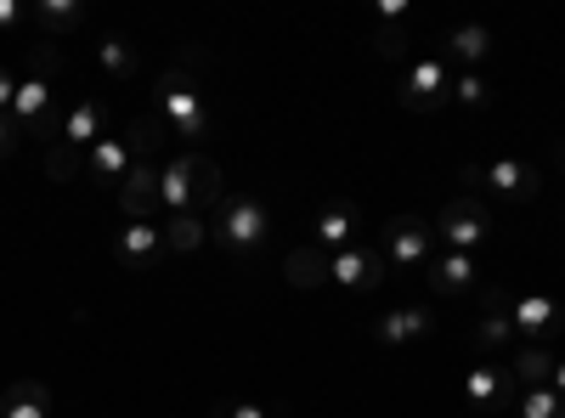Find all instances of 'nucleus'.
Returning a JSON list of instances; mask_svg holds the SVG:
<instances>
[{
    "label": "nucleus",
    "instance_id": "5701e85b",
    "mask_svg": "<svg viewBox=\"0 0 565 418\" xmlns=\"http://www.w3.org/2000/svg\"><path fill=\"white\" fill-rule=\"evenodd\" d=\"M204 244H210L204 215H170V221H164V255H193V249H204Z\"/></svg>",
    "mask_w": 565,
    "mask_h": 418
},
{
    "label": "nucleus",
    "instance_id": "412c9836",
    "mask_svg": "<svg viewBox=\"0 0 565 418\" xmlns=\"http://www.w3.org/2000/svg\"><path fill=\"white\" fill-rule=\"evenodd\" d=\"M130 164H136V159H130V142H125V136H103V142L85 153V170L97 175V181H125Z\"/></svg>",
    "mask_w": 565,
    "mask_h": 418
},
{
    "label": "nucleus",
    "instance_id": "72a5a7b5",
    "mask_svg": "<svg viewBox=\"0 0 565 418\" xmlns=\"http://www.w3.org/2000/svg\"><path fill=\"white\" fill-rule=\"evenodd\" d=\"M18 85H23V79H12V68H0V114H12V103H18Z\"/></svg>",
    "mask_w": 565,
    "mask_h": 418
},
{
    "label": "nucleus",
    "instance_id": "2f4dec72",
    "mask_svg": "<svg viewBox=\"0 0 565 418\" xmlns=\"http://www.w3.org/2000/svg\"><path fill=\"white\" fill-rule=\"evenodd\" d=\"M210 418H271L266 407H255V401H215V412Z\"/></svg>",
    "mask_w": 565,
    "mask_h": 418
},
{
    "label": "nucleus",
    "instance_id": "dca6fc26",
    "mask_svg": "<svg viewBox=\"0 0 565 418\" xmlns=\"http://www.w3.org/2000/svg\"><path fill=\"white\" fill-rule=\"evenodd\" d=\"M159 210L164 215H199V204H193V159L186 153H175L159 175Z\"/></svg>",
    "mask_w": 565,
    "mask_h": 418
},
{
    "label": "nucleus",
    "instance_id": "a878e982",
    "mask_svg": "<svg viewBox=\"0 0 565 418\" xmlns=\"http://www.w3.org/2000/svg\"><path fill=\"white\" fill-rule=\"evenodd\" d=\"M380 29H373V45H380V57L385 63H402L407 57V45H413V29H407V18H373Z\"/></svg>",
    "mask_w": 565,
    "mask_h": 418
},
{
    "label": "nucleus",
    "instance_id": "cd10ccee",
    "mask_svg": "<svg viewBox=\"0 0 565 418\" xmlns=\"http://www.w3.org/2000/svg\"><path fill=\"white\" fill-rule=\"evenodd\" d=\"M514 418H565V396H559L554 385L526 390V396H521V407H514Z\"/></svg>",
    "mask_w": 565,
    "mask_h": 418
},
{
    "label": "nucleus",
    "instance_id": "e433bc0d",
    "mask_svg": "<svg viewBox=\"0 0 565 418\" xmlns=\"http://www.w3.org/2000/svg\"><path fill=\"white\" fill-rule=\"evenodd\" d=\"M559 175H565V148H559Z\"/></svg>",
    "mask_w": 565,
    "mask_h": 418
},
{
    "label": "nucleus",
    "instance_id": "9b49d317",
    "mask_svg": "<svg viewBox=\"0 0 565 418\" xmlns=\"http://www.w3.org/2000/svg\"><path fill=\"white\" fill-rule=\"evenodd\" d=\"M367 238H373V221L356 204H328L317 215V249H328V255H340L351 244H367Z\"/></svg>",
    "mask_w": 565,
    "mask_h": 418
},
{
    "label": "nucleus",
    "instance_id": "c85d7f7f",
    "mask_svg": "<svg viewBox=\"0 0 565 418\" xmlns=\"http://www.w3.org/2000/svg\"><path fill=\"white\" fill-rule=\"evenodd\" d=\"M85 170V159H79V148H68L63 142V136H57V142L52 148H45V175H52V181H74Z\"/></svg>",
    "mask_w": 565,
    "mask_h": 418
},
{
    "label": "nucleus",
    "instance_id": "f704fd0d",
    "mask_svg": "<svg viewBox=\"0 0 565 418\" xmlns=\"http://www.w3.org/2000/svg\"><path fill=\"white\" fill-rule=\"evenodd\" d=\"M23 23V7L18 0H0V29H18Z\"/></svg>",
    "mask_w": 565,
    "mask_h": 418
},
{
    "label": "nucleus",
    "instance_id": "f03ea898",
    "mask_svg": "<svg viewBox=\"0 0 565 418\" xmlns=\"http://www.w3.org/2000/svg\"><path fill=\"white\" fill-rule=\"evenodd\" d=\"M210 238L226 249V255H260L266 238H271V210L255 199V193H238V199H221V221L210 226Z\"/></svg>",
    "mask_w": 565,
    "mask_h": 418
},
{
    "label": "nucleus",
    "instance_id": "393cba45",
    "mask_svg": "<svg viewBox=\"0 0 565 418\" xmlns=\"http://www.w3.org/2000/svg\"><path fill=\"white\" fill-rule=\"evenodd\" d=\"M97 63H103L108 79L125 85V79H136V45H130L125 34H103V40H97Z\"/></svg>",
    "mask_w": 565,
    "mask_h": 418
},
{
    "label": "nucleus",
    "instance_id": "39448f33",
    "mask_svg": "<svg viewBox=\"0 0 565 418\" xmlns=\"http://www.w3.org/2000/svg\"><path fill=\"white\" fill-rule=\"evenodd\" d=\"M430 249H436V226L430 221H418V215H391L380 226V255L385 266H402V271H424L430 266Z\"/></svg>",
    "mask_w": 565,
    "mask_h": 418
},
{
    "label": "nucleus",
    "instance_id": "ddd939ff",
    "mask_svg": "<svg viewBox=\"0 0 565 418\" xmlns=\"http://www.w3.org/2000/svg\"><path fill=\"white\" fill-rule=\"evenodd\" d=\"M159 159H136L130 175L119 181V210L130 221H159Z\"/></svg>",
    "mask_w": 565,
    "mask_h": 418
},
{
    "label": "nucleus",
    "instance_id": "6e6552de",
    "mask_svg": "<svg viewBox=\"0 0 565 418\" xmlns=\"http://www.w3.org/2000/svg\"><path fill=\"white\" fill-rule=\"evenodd\" d=\"M521 385H514L509 374V362H476L463 374V401L476 407V412H503V407H521Z\"/></svg>",
    "mask_w": 565,
    "mask_h": 418
},
{
    "label": "nucleus",
    "instance_id": "6ab92c4d",
    "mask_svg": "<svg viewBox=\"0 0 565 418\" xmlns=\"http://www.w3.org/2000/svg\"><path fill=\"white\" fill-rule=\"evenodd\" d=\"M0 418H52V390L40 379H18L0 390Z\"/></svg>",
    "mask_w": 565,
    "mask_h": 418
},
{
    "label": "nucleus",
    "instance_id": "4be33fe9",
    "mask_svg": "<svg viewBox=\"0 0 565 418\" xmlns=\"http://www.w3.org/2000/svg\"><path fill=\"white\" fill-rule=\"evenodd\" d=\"M481 57H492V29L487 23H458L447 34V63L469 68V63H481Z\"/></svg>",
    "mask_w": 565,
    "mask_h": 418
},
{
    "label": "nucleus",
    "instance_id": "2eb2a0df",
    "mask_svg": "<svg viewBox=\"0 0 565 418\" xmlns=\"http://www.w3.org/2000/svg\"><path fill=\"white\" fill-rule=\"evenodd\" d=\"M103 125H108V103H103V97H79V103L63 114V142L79 148V153H90V148L103 142Z\"/></svg>",
    "mask_w": 565,
    "mask_h": 418
},
{
    "label": "nucleus",
    "instance_id": "473e14b6",
    "mask_svg": "<svg viewBox=\"0 0 565 418\" xmlns=\"http://www.w3.org/2000/svg\"><path fill=\"white\" fill-rule=\"evenodd\" d=\"M12 148H18V125H12V114H0V164L12 159Z\"/></svg>",
    "mask_w": 565,
    "mask_h": 418
},
{
    "label": "nucleus",
    "instance_id": "b1692460",
    "mask_svg": "<svg viewBox=\"0 0 565 418\" xmlns=\"http://www.w3.org/2000/svg\"><path fill=\"white\" fill-rule=\"evenodd\" d=\"M34 23H40V34L45 40H63V34H74L79 23H85V7H79V0H40V7H34Z\"/></svg>",
    "mask_w": 565,
    "mask_h": 418
},
{
    "label": "nucleus",
    "instance_id": "20e7f679",
    "mask_svg": "<svg viewBox=\"0 0 565 418\" xmlns=\"http://www.w3.org/2000/svg\"><path fill=\"white\" fill-rule=\"evenodd\" d=\"M463 187L469 193H498L503 204H532L543 193V170L521 164V159H492V164H463Z\"/></svg>",
    "mask_w": 565,
    "mask_h": 418
},
{
    "label": "nucleus",
    "instance_id": "a211bd4d",
    "mask_svg": "<svg viewBox=\"0 0 565 418\" xmlns=\"http://www.w3.org/2000/svg\"><path fill=\"white\" fill-rule=\"evenodd\" d=\"M424 277H430V289H436V294H469V283H476V255L441 249L430 266H424Z\"/></svg>",
    "mask_w": 565,
    "mask_h": 418
},
{
    "label": "nucleus",
    "instance_id": "c756f323",
    "mask_svg": "<svg viewBox=\"0 0 565 418\" xmlns=\"http://www.w3.org/2000/svg\"><path fill=\"white\" fill-rule=\"evenodd\" d=\"M29 74L57 85V74H63V52H57V40H40V45H29Z\"/></svg>",
    "mask_w": 565,
    "mask_h": 418
},
{
    "label": "nucleus",
    "instance_id": "423d86ee",
    "mask_svg": "<svg viewBox=\"0 0 565 418\" xmlns=\"http://www.w3.org/2000/svg\"><path fill=\"white\" fill-rule=\"evenodd\" d=\"M436 238L447 244V249H458V255H476L487 238H492V215L476 204V199H447L441 204V215H436Z\"/></svg>",
    "mask_w": 565,
    "mask_h": 418
},
{
    "label": "nucleus",
    "instance_id": "f8f14e48",
    "mask_svg": "<svg viewBox=\"0 0 565 418\" xmlns=\"http://www.w3.org/2000/svg\"><path fill=\"white\" fill-rule=\"evenodd\" d=\"M114 255H119V266H130V271H153V266L164 260V226H159V221H130V226H119V232H114Z\"/></svg>",
    "mask_w": 565,
    "mask_h": 418
},
{
    "label": "nucleus",
    "instance_id": "7c9ffc66",
    "mask_svg": "<svg viewBox=\"0 0 565 418\" xmlns=\"http://www.w3.org/2000/svg\"><path fill=\"white\" fill-rule=\"evenodd\" d=\"M492 97V85L481 79V74H469V68H458L452 74V103H463V108H481Z\"/></svg>",
    "mask_w": 565,
    "mask_h": 418
},
{
    "label": "nucleus",
    "instance_id": "0eeeda50",
    "mask_svg": "<svg viewBox=\"0 0 565 418\" xmlns=\"http://www.w3.org/2000/svg\"><path fill=\"white\" fill-rule=\"evenodd\" d=\"M328 283H340L345 294H373L385 283V255H380V244H351V249H340V255H328Z\"/></svg>",
    "mask_w": 565,
    "mask_h": 418
},
{
    "label": "nucleus",
    "instance_id": "c9c22d12",
    "mask_svg": "<svg viewBox=\"0 0 565 418\" xmlns=\"http://www.w3.org/2000/svg\"><path fill=\"white\" fill-rule=\"evenodd\" d=\"M554 390H559V396H565V362H559V367H554Z\"/></svg>",
    "mask_w": 565,
    "mask_h": 418
},
{
    "label": "nucleus",
    "instance_id": "4468645a",
    "mask_svg": "<svg viewBox=\"0 0 565 418\" xmlns=\"http://www.w3.org/2000/svg\"><path fill=\"white\" fill-rule=\"evenodd\" d=\"M430 329H436V311H430V306H396V311H385V317H373V334H380V345H391V351L424 340Z\"/></svg>",
    "mask_w": 565,
    "mask_h": 418
},
{
    "label": "nucleus",
    "instance_id": "bb28decb",
    "mask_svg": "<svg viewBox=\"0 0 565 418\" xmlns=\"http://www.w3.org/2000/svg\"><path fill=\"white\" fill-rule=\"evenodd\" d=\"M186 159H193V204H199V210L221 204V170H215L204 153H193V148H186Z\"/></svg>",
    "mask_w": 565,
    "mask_h": 418
},
{
    "label": "nucleus",
    "instance_id": "1a4fd4ad",
    "mask_svg": "<svg viewBox=\"0 0 565 418\" xmlns=\"http://www.w3.org/2000/svg\"><path fill=\"white\" fill-rule=\"evenodd\" d=\"M509 322H514V334H521L526 345H548L565 329V311H559L554 294L526 289V294H509Z\"/></svg>",
    "mask_w": 565,
    "mask_h": 418
},
{
    "label": "nucleus",
    "instance_id": "aec40b11",
    "mask_svg": "<svg viewBox=\"0 0 565 418\" xmlns=\"http://www.w3.org/2000/svg\"><path fill=\"white\" fill-rule=\"evenodd\" d=\"M282 277H289L295 289H322L328 283V249H317V244L289 249L282 255Z\"/></svg>",
    "mask_w": 565,
    "mask_h": 418
},
{
    "label": "nucleus",
    "instance_id": "7ed1b4c3",
    "mask_svg": "<svg viewBox=\"0 0 565 418\" xmlns=\"http://www.w3.org/2000/svg\"><path fill=\"white\" fill-rule=\"evenodd\" d=\"M452 63L441 57V52H424L407 74H402V85H396V103L407 108V114H441L447 103H452Z\"/></svg>",
    "mask_w": 565,
    "mask_h": 418
},
{
    "label": "nucleus",
    "instance_id": "f257e3e1",
    "mask_svg": "<svg viewBox=\"0 0 565 418\" xmlns=\"http://www.w3.org/2000/svg\"><path fill=\"white\" fill-rule=\"evenodd\" d=\"M153 108L164 114L175 142H199V136H210V114H204V97H199V79L186 74L181 63L153 79Z\"/></svg>",
    "mask_w": 565,
    "mask_h": 418
},
{
    "label": "nucleus",
    "instance_id": "9d476101",
    "mask_svg": "<svg viewBox=\"0 0 565 418\" xmlns=\"http://www.w3.org/2000/svg\"><path fill=\"white\" fill-rule=\"evenodd\" d=\"M476 351L481 362H503L514 351V322H509V289H481V322H476Z\"/></svg>",
    "mask_w": 565,
    "mask_h": 418
},
{
    "label": "nucleus",
    "instance_id": "f3484780",
    "mask_svg": "<svg viewBox=\"0 0 565 418\" xmlns=\"http://www.w3.org/2000/svg\"><path fill=\"white\" fill-rule=\"evenodd\" d=\"M503 362H509V374H514V385H521V390L554 385V367H559V356H554L548 345H514Z\"/></svg>",
    "mask_w": 565,
    "mask_h": 418
}]
</instances>
